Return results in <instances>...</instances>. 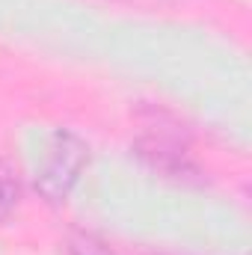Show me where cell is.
Instances as JSON below:
<instances>
[{
	"label": "cell",
	"instance_id": "1",
	"mask_svg": "<svg viewBox=\"0 0 252 255\" xmlns=\"http://www.w3.org/2000/svg\"><path fill=\"white\" fill-rule=\"evenodd\" d=\"M86 163H89V145L74 130H57L51 136L45 163H42V169L36 175L39 196L45 202H51V205L65 202Z\"/></svg>",
	"mask_w": 252,
	"mask_h": 255
},
{
	"label": "cell",
	"instance_id": "2",
	"mask_svg": "<svg viewBox=\"0 0 252 255\" xmlns=\"http://www.w3.org/2000/svg\"><path fill=\"white\" fill-rule=\"evenodd\" d=\"M12 202H15V187L0 175V214H6L12 208Z\"/></svg>",
	"mask_w": 252,
	"mask_h": 255
},
{
	"label": "cell",
	"instance_id": "3",
	"mask_svg": "<svg viewBox=\"0 0 252 255\" xmlns=\"http://www.w3.org/2000/svg\"><path fill=\"white\" fill-rule=\"evenodd\" d=\"M71 255H113V253H107L101 244L83 241V244H74V247H71Z\"/></svg>",
	"mask_w": 252,
	"mask_h": 255
}]
</instances>
